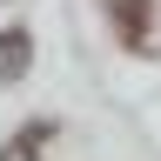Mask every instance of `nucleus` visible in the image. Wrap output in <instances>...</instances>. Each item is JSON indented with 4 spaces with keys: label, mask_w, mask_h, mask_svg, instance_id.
Returning <instances> with one entry per match:
<instances>
[{
    "label": "nucleus",
    "mask_w": 161,
    "mask_h": 161,
    "mask_svg": "<svg viewBox=\"0 0 161 161\" xmlns=\"http://www.w3.org/2000/svg\"><path fill=\"white\" fill-rule=\"evenodd\" d=\"M27 60H34V40L27 34H0V80H20V74H27Z\"/></svg>",
    "instance_id": "f257e3e1"
},
{
    "label": "nucleus",
    "mask_w": 161,
    "mask_h": 161,
    "mask_svg": "<svg viewBox=\"0 0 161 161\" xmlns=\"http://www.w3.org/2000/svg\"><path fill=\"white\" fill-rule=\"evenodd\" d=\"M114 20H121V34H141L148 27V0H114Z\"/></svg>",
    "instance_id": "f03ea898"
}]
</instances>
